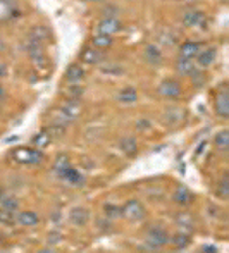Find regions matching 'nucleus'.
Segmentation results:
<instances>
[{
    "mask_svg": "<svg viewBox=\"0 0 229 253\" xmlns=\"http://www.w3.org/2000/svg\"><path fill=\"white\" fill-rule=\"evenodd\" d=\"M146 215V210L143 207V203L139 200H128L123 205V217H126L131 222H138V220H143Z\"/></svg>",
    "mask_w": 229,
    "mask_h": 253,
    "instance_id": "1",
    "label": "nucleus"
},
{
    "mask_svg": "<svg viewBox=\"0 0 229 253\" xmlns=\"http://www.w3.org/2000/svg\"><path fill=\"white\" fill-rule=\"evenodd\" d=\"M146 243L155 248V250H160V248L169 243V234H167V231L164 227L153 226L146 231Z\"/></svg>",
    "mask_w": 229,
    "mask_h": 253,
    "instance_id": "2",
    "label": "nucleus"
},
{
    "mask_svg": "<svg viewBox=\"0 0 229 253\" xmlns=\"http://www.w3.org/2000/svg\"><path fill=\"white\" fill-rule=\"evenodd\" d=\"M12 157H14V160L19 164H38L44 159L42 152L33 150V148H16V150L12 152Z\"/></svg>",
    "mask_w": 229,
    "mask_h": 253,
    "instance_id": "3",
    "label": "nucleus"
},
{
    "mask_svg": "<svg viewBox=\"0 0 229 253\" xmlns=\"http://www.w3.org/2000/svg\"><path fill=\"white\" fill-rule=\"evenodd\" d=\"M214 110L219 117L226 119L229 117V91L226 86H221L219 91L216 93V100H214Z\"/></svg>",
    "mask_w": 229,
    "mask_h": 253,
    "instance_id": "4",
    "label": "nucleus"
},
{
    "mask_svg": "<svg viewBox=\"0 0 229 253\" xmlns=\"http://www.w3.org/2000/svg\"><path fill=\"white\" fill-rule=\"evenodd\" d=\"M121 28H123V24H121L119 19H116V17H112V16H107L98 23V33L112 37V35L119 33Z\"/></svg>",
    "mask_w": 229,
    "mask_h": 253,
    "instance_id": "5",
    "label": "nucleus"
},
{
    "mask_svg": "<svg viewBox=\"0 0 229 253\" xmlns=\"http://www.w3.org/2000/svg\"><path fill=\"white\" fill-rule=\"evenodd\" d=\"M159 93L166 98H178L181 95V86L176 80H164L159 86Z\"/></svg>",
    "mask_w": 229,
    "mask_h": 253,
    "instance_id": "6",
    "label": "nucleus"
},
{
    "mask_svg": "<svg viewBox=\"0 0 229 253\" xmlns=\"http://www.w3.org/2000/svg\"><path fill=\"white\" fill-rule=\"evenodd\" d=\"M90 220V213L85 207H74L73 210L69 212V222L76 227H83L88 224Z\"/></svg>",
    "mask_w": 229,
    "mask_h": 253,
    "instance_id": "7",
    "label": "nucleus"
},
{
    "mask_svg": "<svg viewBox=\"0 0 229 253\" xmlns=\"http://www.w3.org/2000/svg\"><path fill=\"white\" fill-rule=\"evenodd\" d=\"M203 21H205V16H203V12H200V10H188L183 16V24L188 28L202 26Z\"/></svg>",
    "mask_w": 229,
    "mask_h": 253,
    "instance_id": "8",
    "label": "nucleus"
},
{
    "mask_svg": "<svg viewBox=\"0 0 229 253\" xmlns=\"http://www.w3.org/2000/svg\"><path fill=\"white\" fill-rule=\"evenodd\" d=\"M200 52V45L195 43V42H186V43L181 45L180 48V57L181 59H195Z\"/></svg>",
    "mask_w": 229,
    "mask_h": 253,
    "instance_id": "9",
    "label": "nucleus"
},
{
    "mask_svg": "<svg viewBox=\"0 0 229 253\" xmlns=\"http://www.w3.org/2000/svg\"><path fill=\"white\" fill-rule=\"evenodd\" d=\"M59 176L62 177L64 181H67V183H71V184H81L83 183V177H81V174L78 172L76 169H73V167H67V169H64L62 172H59Z\"/></svg>",
    "mask_w": 229,
    "mask_h": 253,
    "instance_id": "10",
    "label": "nucleus"
},
{
    "mask_svg": "<svg viewBox=\"0 0 229 253\" xmlns=\"http://www.w3.org/2000/svg\"><path fill=\"white\" fill-rule=\"evenodd\" d=\"M85 76V71L81 66H78V64H71L69 67H67L66 71V80L71 81V83H78V81H81Z\"/></svg>",
    "mask_w": 229,
    "mask_h": 253,
    "instance_id": "11",
    "label": "nucleus"
},
{
    "mask_svg": "<svg viewBox=\"0 0 229 253\" xmlns=\"http://www.w3.org/2000/svg\"><path fill=\"white\" fill-rule=\"evenodd\" d=\"M173 200L180 205H188V203L193 202V193L188 190V188H178L173 195Z\"/></svg>",
    "mask_w": 229,
    "mask_h": 253,
    "instance_id": "12",
    "label": "nucleus"
},
{
    "mask_svg": "<svg viewBox=\"0 0 229 253\" xmlns=\"http://www.w3.org/2000/svg\"><path fill=\"white\" fill-rule=\"evenodd\" d=\"M17 222L24 227H33L40 222V219H38V215L35 212H21L17 215Z\"/></svg>",
    "mask_w": 229,
    "mask_h": 253,
    "instance_id": "13",
    "label": "nucleus"
},
{
    "mask_svg": "<svg viewBox=\"0 0 229 253\" xmlns=\"http://www.w3.org/2000/svg\"><path fill=\"white\" fill-rule=\"evenodd\" d=\"M216 55H217V52H216V48H205V50H202V52H198V55H196V59H198V64L202 67H207V66H210V64L216 60Z\"/></svg>",
    "mask_w": 229,
    "mask_h": 253,
    "instance_id": "14",
    "label": "nucleus"
},
{
    "mask_svg": "<svg viewBox=\"0 0 229 253\" xmlns=\"http://www.w3.org/2000/svg\"><path fill=\"white\" fill-rule=\"evenodd\" d=\"M178 73L180 74H184V76H191L193 73H195V64H193V59H181L178 60Z\"/></svg>",
    "mask_w": 229,
    "mask_h": 253,
    "instance_id": "15",
    "label": "nucleus"
},
{
    "mask_svg": "<svg viewBox=\"0 0 229 253\" xmlns=\"http://www.w3.org/2000/svg\"><path fill=\"white\" fill-rule=\"evenodd\" d=\"M176 222L180 227H183L189 233V231H193V226H195V222H193V215L188 212H181L176 215Z\"/></svg>",
    "mask_w": 229,
    "mask_h": 253,
    "instance_id": "16",
    "label": "nucleus"
},
{
    "mask_svg": "<svg viewBox=\"0 0 229 253\" xmlns=\"http://www.w3.org/2000/svg\"><path fill=\"white\" fill-rule=\"evenodd\" d=\"M81 59L85 60L87 64H96L102 60V53L98 52V48H87V50H83V53H81Z\"/></svg>",
    "mask_w": 229,
    "mask_h": 253,
    "instance_id": "17",
    "label": "nucleus"
},
{
    "mask_svg": "<svg viewBox=\"0 0 229 253\" xmlns=\"http://www.w3.org/2000/svg\"><path fill=\"white\" fill-rule=\"evenodd\" d=\"M62 116L66 117V119H76L78 116L81 114V110H80V105L78 103H74V102H69V103H66V105L62 107Z\"/></svg>",
    "mask_w": 229,
    "mask_h": 253,
    "instance_id": "18",
    "label": "nucleus"
},
{
    "mask_svg": "<svg viewBox=\"0 0 229 253\" xmlns=\"http://www.w3.org/2000/svg\"><path fill=\"white\" fill-rule=\"evenodd\" d=\"M214 143H216V148L221 152H226L228 147H229V131H221V133L216 134V140H214Z\"/></svg>",
    "mask_w": 229,
    "mask_h": 253,
    "instance_id": "19",
    "label": "nucleus"
},
{
    "mask_svg": "<svg viewBox=\"0 0 229 253\" xmlns=\"http://www.w3.org/2000/svg\"><path fill=\"white\" fill-rule=\"evenodd\" d=\"M145 57L150 64H160L162 62V53H160V50L157 47H153V45H148V47H146Z\"/></svg>",
    "mask_w": 229,
    "mask_h": 253,
    "instance_id": "20",
    "label": "nucleus"
},
{
    "mask_svg": "<svg viewBox=\"0 0 229 253\" xmlns=\"http://www.w3.org/2000/svg\"><path fill=\"white\" fill-rule=\"evenodd\" d=\"M0 207H2V210H7V212L14 213L19 209V202L14 197H5V195H3V198L0 200Z\"/></svg>",
    "mask_w": 229,
    "mask_h": 253,
    "instance_id": "21",
    "label": "nucleus"
},
{
    "mask_svg": "<svg viewBox=\"0 0 229 253\" xmlns=\"http://www.w3.org/2000/svg\"><path fill=\"white\" fill-rule=\"evenodd\" d=\"M119 147H121V150H123L124 153H128V155H133V153L137 152V141H135L131 136H126V138H123V140L119 141Z\"/></svg>",
    "mask_w": 229,
    "mask_h": 253,
    "instance_id": "22",
    "label": "nucleus"
},
{
    "mask_svg": "<svg viewBox=\"0 0 229 253\" xmlns=\"http://www.w3.org/2000/svg\"><path fill=\"white\" fill-rule=\"evenodd\" d=\"M110 45H112V37H109V35L98 33L93 38V47L95 48H109Z\"/></svg>",
    "mask_w": 229,
    "mask_h": 253,
    "instance_id": "23",
    "label": "nucleus"
},
{
    "mask_svg": "<svg viewBox=\"0 0 229 253\" xmlns=\"http://www.w3.org/2000/svg\"><path fill=\"white\" fill-rule=\"evenodd\" d=\"M189 234L188 233H178V234H174V238H173V245L178 248V250H184L186 247L189 245Z\"/></svg>",
    "mask_w": 229,
    "mask_h": 253,
    "instance_id": "24",
    "label": "nucleus"
},
{
    "mask_svg": "<svg viewBox=\"0 0 229 253\" xmlns=\"http://www.w3.org/2000/svg\"><path fill=\"white\" fill-rule=\"evenodd\" d=\"M71 164H69V157L67 155H64V153H60L59 157L55 159V162H53V169H55V172L59 174V172H62L64 169H67Z\"/></svg>",
    "mask_w": 229,
    "mask_h": 253,
    "instance_id": "25",
    "label": "nucleus"
},
{
    "mask_svg": "<svg viewBox=\"0 0 229 253\" xmlns=\"http://www.w3.org/2000/svg\"><path fill=\"white\" fill-rule=\"evenodd\" d=\"M117 98H119V102H123V103H133L137 100V91H135L133 88H126V90H123L119 95H117Z\"/></svg>",
    "mask_w": 229,
    "mask_h": 253,
    "instance_id": "26",
    "label": "nucleus"
},
{
    "mask_svg": "<svg viewBox=\"0 0 229 253\" xmlns=\"http://www.w3.org/2000/svg\"><path fill=\"white\" fill-rule=\"evenodd\" d=\"M217 195H219L223 200H228V198H229V181H228V176H224L223 179L219 181V184H217Z\"/></svg>",
    "mask_w": 229,
    "mask_h": 253,
    "instance_id": "27",
    "label": "nucleus"
},
{
    "mask_svg": "<svg viewBox=\"0 0 229 253\" xmlns=\"http://www.w3.org/2000/svg\"><path fill=\"white\" fill-rule=\"evenodd\" d=\"M105 215L109 219H117V217L123 215V209L117 205H105Z\"/></svg>",
    "mask_w": 229,
    "mask_h": 253,
    "instance_id": "28",
    "label": "nucleus"
},
{
    "mask_svg": "<svg viewBox=\"0 0 229 253\" xmlns=\"http://www.w3.org/2000/svg\"><path fill=\"white\" fill-rule=\"evenodd\" d=\"M48 141H50V134L46 133V131H44V133H40L38 136L33 138V145H37L38 148H42V147H45V145H48Z\"/></svg>",
    "mask_w": 229,
    "mask_h": 253,
    "instance_id": "29",
    "label": "nucleus"
},
{
    "mask_svg": "<svg viewBox=\"0 0 229 253\" xmlns=\"http://www.w3.org/2000/svg\"><path fill=\"white\" fill-rule=\"evenodd\" d=\"M12 220V213L7 210H0V222H10Z\"/></svg>",
    "mask_w": 229,
    "mask_h": 253,
    "instance_id": "30",
    "label": "nucleus"
},
{
    "mask_svg": "<svg viewBox=\"0 0 229 253\" xmlns=\"http://www.w3.org/2000/svg\"><path fill=\"white\" fill-rule=\"evenodd\" d=\"M202 252H207V253H216L217 248L214 247V245H205V247H202Z\"/></svg>",
    "mask_w": 229,
    "mask_h": 253,
    "instance_id": "31",
    "label": "nucleus"
},
{
    "mask_svg": "<svg viewBox=\"0 0 229 253\" xmlns=\"http://www.w3.org/2000/svg\"><path fill=\"white\" fill-rule=\"evenodd\" d=\"M5 97H7V95H5V90H3V88H2V84H0V102H3V100H5Z\"/></svg>",
    "mask_w": 229,
    "mask_h": 253,
    "instance_id": "32",
    "label": "nucleus"
},
{
    "mask_svg": "<svg viewBox=\"0 0 229 253\" xmlns=\"http://www.w3.org/2000/svg\"><path fill=\"white\" fill-rule=\"evenodd\" d=\"M2 198H3V195H2V190H0V200H2Z\"/></svg>",
    "mask_w": 229,
    "mask_h": 253,
    "instance_id": "33",
    "label": "nucleus"
},
{
    "mask_svg": "<svg viewBox=\"0 0 229 253\" xmlns=\"http://www.w3.org/2000/svg\"><path fill=\"white\" fill-rule=\"evenodd\" d=\"M90 2H95V0H90Z\"/></svg>",
    "mask_w": 229,
    "mask_h": 253,
    "instance_id": "34",
    "label": "nucleus"
}]
</instances>
